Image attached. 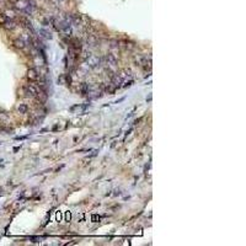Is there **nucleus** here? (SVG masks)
Returning <instances> with one entry per match:
<instances>
[{
	"instance_id": "obj_1",
	"label": "nucleus",
	"mask_w": 246,
	"mask_h": 246,
	"mask_svg": "<svg viewBox=\"0 0 246 246\" xmlns=\"http://www.w3.org/2000/svg\"><path fill=\"white\" fill-rule=\"evenodd\" d=\"M24 92L26 94V96H30V97H35L38 95V89L35 87L33 85H26L24 86Z\"/></svg>"
},
{
	"instance_id": "obj_2",
	"label": "nucleus",
	"mask_w": 246,
	"mask_h": 246,
	"mask_svg": "<svg viewBox=\"0 0 246 246\" xmlns=\"http://www.w3.org/2000/svg\"><path fill=\"white\" fill-rule=\"evenodd\" d=\"M27 78H28L31 81L38 80V73H37V70H36L35 68H31V69H28V71H27Z\"/></svg>"
},
{
	"instance_id": "obj_3",
	"label": "nucleus",
	"mask_w": 246,
	"mask_h": 246,
	"mask_svg": "<svg viewBox=\"0 0 246 246\" xmlns=\"http://www.w3.org/2000/svg\"><path fill=\"white\" fill-rule=\"evenodd\" d=\"M14 46L16 47V48H19V49H24L25 47H26V43H25V41H24V39L17 38V39H15V41H14Z\"/></svg>"
},
{
	"instance_id": "obj_4",
	"label": "nucleus",
	"mask_w": 246,
	"mask_h": 246,
	"mask_svg": "<svg viewBox=\"0 0 246 246\" xmlns=\"http://www.w3.org/2000/svg\"><path fill=\"white\" fill-rule=\"evenodd\" d=\"M4 26H5V28H8V30H12V28H15V22L11 20H6Z\"/></svg>"
},
{
	"instance_id": "obj_5",
	"label": "nucleus",
	"mask_w": 246,
	"mask_h": 246,
	"mask_svg": "<svg viewBox=\"0 0 246 246\" xmlns=\"http://www.w3.org/2000/svg\"><path fill=\"white\" fill-rule=\"evenodd\" d=\"M17 109H19V112H20V113H26V112L28 111V106H27L26 103H21Z\"/></svg>"
},
{
	"instance_id": "obj_6",
	"label": "nucleus",
	"mask_w": 246,
	"mask_h": 246,
	"mask_svg": "<svg viewBox=\"0 0 246 246\" xmlns=\"http://www.w3.org/2000/svg\"><path fill=\"white\" fill-rule=\"evenodd\" d=\"M41 33H43L42 36H43V37H46V38H52V35H51V32H48V31L41 30Z\"/></svg>"
},
{
	"instance_id": "obj_7",
	"label": "nucleus",
	"mask_w": 246,
	"mask_h": 246,
	"mask_svg": "<svg viewBox=\"0 0 246 246\" xmlns=\"http://www.w3.org/2000/svg\"><path fill=\"white\" fill-rule=\"evenodd\" d=\"M8 20V16L5 14H0V25H4L5 21Z\"/></svg>"
},
{
	"instance_id": "obj_8",
	"label": "nucleus",
	"mask_w": 246,
	"mask_h": 246,
	"mask_svg": "<svg viewBox=\"0 0 246 246\" xmlns=\"http://www.w3.org/2000/svg\"><path fill=\"white\" fill-rule=\"evenodd\" d=\"M81 92H82V95H85V94L87 92V85H86V84H82V85H81Z\"/></svg>"
},
{
	"instance_id": "obj_9",
	"label": "nucleus",
	"mask_w": 246,
	"mask_h": 246,
	"mask_svg": "<svg viewBox=\"0 0 246 246\" xmlns=\"http://www.w3.org/2000/svg\"><path fill=\"white\" fill-rule=\"evenodd\" d=\"M8 118V116L6 114H4V113H0V119H6Z\"/></svg>"
},
{
	"instance_id": "obj_10",
	"label": "nucleus",
	"mask_w": 246,
	"mask_h": 246,
	"mask_svg": "<svg viewBox=\"0 0 246 246\" xmlns=\"http://www.w3.org/2000/svg\"><path fill=\"white\" fill-rule=\"evenodd\" d=\"M133 84V80H130V81H127L125 82V85H124V87H127V86H130Z\"/></svg>"
},
{
	"instance_id": "obj_11",
	"label": "nucleus",
	"mask_w": 246,
	"mask_h": 246,
	"mask_svg": "<svg viewBox=\"0 0 246 246\" xmlns=\"http://www.w3.org/2000/svg\"><path fill=\"white\" fill-rule=\"evenodd\" d=\"M67 220H70V213L69 212L67 213Z\"/></svg>"
}]
</instances>
